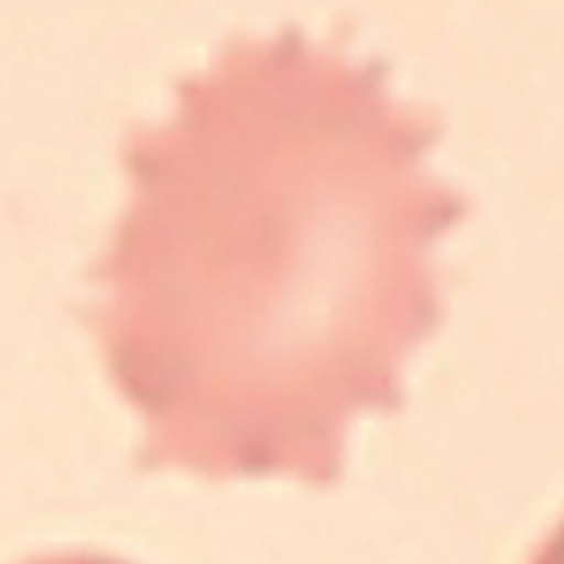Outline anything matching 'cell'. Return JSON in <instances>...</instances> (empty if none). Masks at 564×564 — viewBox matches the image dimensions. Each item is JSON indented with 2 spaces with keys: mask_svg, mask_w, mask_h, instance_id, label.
Wrapping results in <instances>:
<instances>
[{
  "mask_svg": "<svg viewBox=\"0 0 564 564\" xmlns=\"http://www.w3.org/2000/svg\"><path fill=\"white\" fill-rule=\"evenodd\" d=\"M28 564H128V561H117V556H105V553H51V556H35Z\"/></svg>",
  "mask_w": 564,
  "mask_h": 564,
  "instance_id": "7a4b0ae2",
  "label": "cell"
},
{
  "mask_svg": "<svg viewBox=\"0 0 564 564\" xmlns=\"http://www.w3.org/2000/svg\"><path fill=\"white\" fill-rule=\"evenodd\" d=\"M437 128L310 43L236 47L132 132L89 322L143 417V471L333 487L356 414L402 410L441 325L430 248L464 197Z\"/></svg>",
  "mask_w": 564,
  "mask_h": 564,
  "instance_id": "6da1fadb",
  "label": "cell"
},
{
  "mask_svg": "<svg viewBox=\"0 0 564 564\" xmlns=\"http://www.w3.org/2000/svg\"><path fill=\"white\" fill-rule=\"evenodd\" d=\"M530 564H564V522L556 525L553 533L545 538V545L533 553V561Z\"/></svg>",
  "mask_w": 564,
  "mask_h": 564,
  "instance_id": "3957f363",
  "label": "cell"
}]
</instances>
